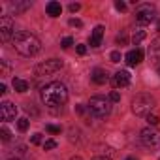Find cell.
Instances as JSON below:
<instances>
[{
    "label": "cell",
    "mask_w": 160,
    "mask_h": 160,
    "mask_svg": "<svg viewBox=\"0 0 160 160\" xmlns=\"http://www.w3.org/2000/svg\"><path fill=\"white\" fill-rule=\"evenodd\" d=\"M42 100L47 108H58L68 102V89L60 81H51L42 89Z\"/></svg>",
    "instance_id": "1"
},
{
    "label": "cell",
    "mask_w": 160,
    "mask_h": 160,
    "mask_svg": "<svg viewBox=\"0 0 160 160\" xmlns=\"http://www.w3.org/2000/svg\"><path fill=\"white\" fill-rule=\"evenodd\" d=\"M12 42H13L15 51H17L19 55H23V57H34V55H38L40 49H42L40 40H38L34 34L27 32V30H19V32H15V36H13Z\"/></svg>",
    "instance_id": "2"
},
{
    "label": "cell",
    "mask_w": 160,
    "mask_h": 160,
    "mask_svg": "<svg viewBox=\"0 0 160 160\" xmlns=\"http://www.w3.org/2000/svg\"><path fill=\"white\" fill-rule=\"evenodd\" d=\"M154 98L151 94H138L134 100H132V111L138 115V117H149L151 115V109L154 108Z\"/></svg>",
    "instance_id": "3"
},
{
    "label": "cell",
    "mask_w": 160,
    "mask_h": 160,
    "mask_svg": "<svg viewBox=\"0 0 160 160\" xmlns=\"http://www.w3.org/2000/svg\"><path fill=\"white\" fill-rule=\"evenodd\" d=\"M89 111L96 117V119H104V117H108L109 113H111V104H109V100L108 98H104V96H92L91 100H89Z\"/></svg>",
    "instance_id": "4"
},
{
    "label": "cell",
    "mask_w": 160,
    "mask_h": 160,
    "mask_svg": "<svg viewBox=\"0 0 160 160\" xmlns=\"http://www.w3.org/2000/svg\"><path fill=\"white\" fill-rule=\"evenodd\" d=\"M139 139H141L143 147H147V149H151V151L160 149V132H158L156 128H152V126L143 128L141 134H139Z\"/></svg>",
    "instance_id": "5"
},
{
    "label": "cell",
    "mask_w": 160,
    "mask_h": 160,
    "mask_svg": "<svg viewBox=\"0 0 160 160\" xmlns=\"http://www.w3.org/2000/svg\"><path fill=\"white\" fill-rule=\"evenodd\" d=\"M134 17H136V21L139 25H149V23H152L156 19V10L151 4H139V6H136Z\"/></svg>",
    "instance_id": "6"
},
{
    "label": "cell",
    "mask_w": 160,
    "mask_h": 160,
    "mask_svg": "<svg viewBox=\"0 0 160 160\" xmlns=\"http://www.w3.org/2000/svg\"><path fill=\"white\" fill-rule=\"evenodd\" d=\"M62 66H64V64H62V60H58V58H49V60H43V62L36 64V68H34V75H36V77L51 75V73L58 72Z\"/></svg>",
    "instance_id": "7"
},
{
    "label": "cell",
    "mask_w": 160,
    "mask_h": 160,
    "mask_svg": "<svg viewBox=\"0 0 160 160\" xmlns=\"http://www.w3.org/2000/svg\"><path fill=\"white\" fill-rule=\"evenodd\" d=\"M15 36V23L10 15H2L0 17V40L2 42H8L10 38L13 40Z\"/></svg>",
    "instance_id": "8"
},
{
    "label": "cell",
    "mask_w": 160,
    "mask_h": 160,
    "mask_svg": "<svg viewBox=\"0 0 160 160\" xmlns=\"http://www.w3.org/2000/svg\"><path fill=\"white\" fill-rule=\"evenodd\" d=\"M15 115H17V108H15V104H12V102H2V104H0V119H2L4 122L13 121Z\"/></svg>",
    "instance_id": "9"
},
{
    "label": "cell",
    "mask_w": 160,
    "mask_h": 160,
    "mask_svg": "<svg viewBox=\"0 0 160 160\" xmlns=\"http://www.w3.org/2000/svg\"><path fill=\"white\" fill-rule=\"evenodd\" d=\"M111 85H113V89L128 87V85H130V72H126V70L117 72V73L113 75V79H111Z\"/></svg>",
    "instance_id": "10"
},
{
    "label": "cell",
    "mask_w": 160,
    "mask_h": 160,
    "mask_svg": "<svg viewBox=\"0 0 160 160\" xmlns=\"http://www.w3.org/2000/svg\"><path fill=\"white\" fill-rule=\"evenodd\" d=\"M149 58L151 62L158 68L160 66V38H154L149 45Z\"/></svg>",
    "instance_id": "11"
},
{
    "label": "cell",
    "mask_w": 160,
    "mask_h": 160,
    "mask_svg": "<svg viewBox=\"0 0 160 160\" xmlns=\"http://www.w3.org/2000/svg\"><path fill=\"white\" fill-rule=\"evenodd\" d=\"M124 60H126L128 66H138V64L143 60V51H141V49H132V51L126 53Z\"/></svg>",
    "instance_id": "12"
},
{
    "label": "cell",
    "mask_w": 160,
    "mask_h": 160,
    "mask_svg": "<svg viewBox=\"0 0 160 160\" xmlns=\"http://www.w3.org/2000/svg\"><path fill=\"white\" fill-rule=\"evenodd\" d=\"M91 79H92L96 85H106L109 77H108V72H106V70H102V68H94L92 73H91Z\"/></svg>",
    "instance_id": "13"
},
{
    "label": "cell",
    "mask_w": 160,
    "mask_h": 160,
    "mask_svg": "<svg viewBox=\"0 0 160 160\" xmlns=\"http://www.w3.org/2000/svg\"><path fill=\"white\" fill-rule=\"evenodd\" d=\"M104 27L102 25H98V27H94V30H92V34H91V47H100V43H102V38H104Z\"/></svg>",
    "instance_id": "14"
},
{
    "label": "cell",
    "mask_w": 160,
    "mask_h": 160,
    "mask_svg": "<svg viewBox=\"0 0 160 160\" xmlns=\"http://www.w3.org/2000/svg\"><path fill=\"white\" fill-rule=\"evenodd\" d=\"M45 12H47V15L49 17H58L60 13H62V6H60V2H49L47 6H45Z\"/></svg>",
    "instance_id": "15"
},
{
    "label": "cell",
    "mask_w": 160,
    "mask_h": 160,
    "mask_svg": "<svg viewBox=\"0 0 160 160\" xmlns=\"http://www.w3.org/2000/svg\"><path fill=\"white\" fill-rule=\"evenodd\" d=\"M13 89H15L17 92H27V91H28V81L15 77V79H13Z\"/></svg>",
    "instance_id": "16"
},
{
    "label": "cell",
    "mask_w": 160,
    "mask_h": 160,
    "mask_svg": "<svg viewBox=\"0 0 160 160\" xmlns=\"http://www.w3.org/2000/svg\"><path fill=\"white\" fill-rule=\"evenodd\" d=\"M143 40H145V30H143V28H136V32L132 34V42L138 45V43H141Z\"/></svg>",
    "instance_id": "17"
},
{
    "label": "cell",
    "mask_w": 160,
    "mask_h": 160,
    "mask_svg": "<svg viewBox=\"0 0 160 160\" xmlns=\"http://www.w3.org/2000/svg\"><path fill=\"white\" fill-rule=\"evenodd\" d=\"M28 124H30V122H28V119H27V117H23V119H19V121H17V128H19L21 132H27V130H28Z\"/></svg>",
    "instance_id": "18"
},
{
    "label": "cell",
    "mask_w": 160,
    "mask_h": 160,
    "mask_svg": "<svg viewBox=\"0 0 160 160\" xmlns=\"http://www.w3.org/2000/svg\"><path fill=\"white\" fill-rule=\"evenodd\" d=\"M0 138H2V141H10V139H12V134H10V130H8L6 126L0 128Z\"/></svg>",
    "instance_id": "19"
},
{
    "label": "cell",
    "mask_w": 160,
    "mask_h": 160,
    "mask_svg": "<svg viewBox=\"0 0 160 160\" xmlns=\"http://www.w3.org/2000/svg\"><path fill=\"white\" fill-rule=\"evenodd\" d=\"M60 45H62L64 49H68V47H72V45H73V40H72L70 36H66V38H62V42H60Z\"/></svg>",
    "instance_id": "20"
},
{
    "label": "cell",
    "mask_w": 160,
    "mask_h": 160,
    "mask_svg": "<svg viewBox=\"0 0 160 160\" xmlns=\"http://www.w3.org/2000/svg\"><path fill=\"white\" fill-rule=\"evenodd\" d=\"M45 130H47L49 134H60V126H55V124H47Z\"/></svg>",
    "instance_id": "21"
},
{
    "label": "cell",
    "mask_w": 160,
    "mask_h": 160,
    "mask_svg": "<svg viewBox=\"0 0 160 160\" xmlns=\"http://www.w3.org/2000/svg\"><path fill=\"white\" fill-rule=\"evenodd\" d=\"M55 147H57V141H55V139H47V141L43 143V149H45V151H51V149H55Z\"/></svg>",
    "instance_id": "22"
},
{
    "label": "cell",
    "mask_w": 160,
    "mask_h": 160,
    "mask_svg": "<svg viewBox=\"0 0 160 160\" xmlns=\"http://www.w3.org/2000/svg\"><path fill=\"white\" fill-rule=\"evenodd\" d=\"M147 121H149V124H151V126H156V124L160 122V119H158L156 115H149V117H147Z\"/></svg>",
    "instance_id": "23"
},
{
    "label": "cell",
    "mask_w": 160,
    "mask_h": 160,
    "mask_svg": "<svg viewBox=\"0 0 160 160\" xmlns=\"http://www.w3.org/2000/svg\"><path fill=\"white\" fill-rule=\"evenodd\" d=\"M109 58H111V62H121V53H119V51H113V53L109 55Z\"/></svg>",
    "instance_id": "24"
},
{
    "label": "cell",
    "mask_w": 160,
    "mask_h": 160,
    "mask_svg": "<svg viewBox=\"0 0 160 160\" xmlns=\"http://www.w3.org/2000/svg\"><path fill=\"white\" fill-rule=\"evenodd\" d=\"M109 100H111V102H119V100H121V94H119L117 91H113V92L109 94Z\"/></svg>",
    "instance_id": "25"
},
{
    "label": "cell",
    "mask_w": 160,
    "mask_h": 160,
    "mask_svg": "<svg viewBox=\"0 0 160 160\" xmlns=\"http://www.w3.org/2000/svg\"><path fill=\"white\" fill-rule=\"evenodd\" d=\"M70 27H77V28H81V27H83V23L79 21V19H70Z\"/></svg>",
    "instance_id": "26"
},
{
    "label": "cell",
    "mask_w": 160,
    "mask_h": 160,
    "mask_svg": "<svg viewBox=\"0 0 160 160\" xmlns=\"http://www.w3.org/2000/svg\"><path fill=\"white\" fill-rule=\"evenodd\" d=\"M32 143H34V145H40V143H42V134H34V136H32Z\"/></svg>",
    "instance_id": "27"
},
{
    "label": "cell",
    "mask_w": 160,
    "mask_h": 160,
    "mask_svg": "<svg viewBox=\"0 0 160 160\" xmlns=\"http://www.w3.org/2000/svg\"><path fill=\"white\" fill-rule=\"evenodd\" d=\"M115 8H117L119 12H124V10H126V4H124V2H115Z\"/></svg>",
    "instance_id": "28"
},
{
    "label": "cell",
    "mask_w": 160,
    "mask_h": 160,
    "mask_svg": "<svg viewBox=\"0 0 160 160\" xmlns=\"http://www.w3.org/2000/svg\"><path fill=\"white\" fill-rule=\"evenodd\" d=\"M77 53L79 55H85L87 53V45H77Z\"/></svg>",
    "instance_id": "29"
},
{
    "label": "cell",
    "mask_w": 160,
    "mask_h": 160,
    "mask_svg": "<svg viewBox=\"0 0 160 160\" xmlns=\"http://www.w3.org/2000/svg\"><path fill=\"white\" fill-rule=\"evenodd\" d=\"M79 8H81V6H79V4H70V12H72V13L79 12Z\"/></svg>",
    "instance_id": "30"
},
{
    "label": "cell",
    "mask_w": 160,
    "mask_h": 160,
    "mask_svg": "<svg viewBox=\"0 0 160 160\" xmlns=\"http://www.w3.org/2000/svg\"><path fill=\"white\" fill-rule=\"evenodd\" d=\"M117 42H119V43H126V36H124V34H122V36H117Z\"/></svg>",
    "instance_id": "31"
},
{
    "label": "cell",
    "mask_w": 160,
    "mask_h": 160,
    "mask_svg": "<svg viewBox=\"0 0 160 160\" xmlns=\"http://www.w3.org/2000/svg\"><path fill=\"white\" fill-rule=\"evenodd\" d=\"M8 92V89H6V85H0V94H6Z\"/></svg>",
    "instance_id": "32"
},
{
    "label": "cell",
    "mask_w": 160,
    "mask_h": 160,
    "mask_svg": "<svg viewBox=\"0 0 160 160\" xmlns=\"http://www.w3.org/2000/svg\"><path fill=\"white\" fill-rule=\"evenodd\" d=\"M92 160H111V158H108V156H94Z\"/></svg>",
    "instance_id": "33"
},
{
    "label": "cell",
    "mask_w": 160,
    "mask_h": 160,
    "mask_svg": "<svg viewBox=\"0 0 160 160\" xmlns=\"http://www.w3.org/2000/svg\"><path fill=\"white\" fill-rule=\"evenodd\" d=\"M70 160H83L81 156H73V158H70Z\"/></svg>",
    "instance_id": "34"
},
{
    "label": "cell",
    "mask_w": 160,
    "mask_h": 160,
    "mask_svg": "<svg viewBox=\"0 0 160 160\" xmlns=\"http://www.w3.org/2000/svg\"><path fill=\"white\" fill-rule=\"evenodd\" d=\"M126 160H136V158H134V156H128V158H126Z\"/></svg>",
    "instance_id": "35"
},
{
    "label": "cell",
    "mask_w": 160,
    "mask_h": 160,
    "mask_svg": "<svg viewBox=\"0 0 160 160\" xmlns=\"http://www.w3.org/2000/svg\"><path fill=\"white\" fill-rule=\"evenodd\" d=\"M156 70H158V73H160V66H158V68H156Z\"/></svg>",
    "instance_id": "36"
},
{
    "label": "cell",
    "mask_w": 160,
    "mask_h": 160,
    "mask_svg": "<svg viewBox=\"0 0 160 160\" xmlns=\"http://www.w3.org/2000/svg\"><path fill=\"white\" fill-rule=\"evenodd\" d=\"M10 160H15V158H10Z\"/></svg>",
    "instance_id": "37"
},
{
    "label": "cell",
    "mask_w": 160,
    "mask_h": 160,
    "mask_svg": "<svg viewBox=\"0 0 160 160\" xmlns=\"http://www.w3.org/2000/svg\"><path fill=\"white\" fill-rule=\"evenodd\" d=\"M158 160H160V158H158Z\"/></svg>",
    "instance_id": "38"
}]
</instances>
